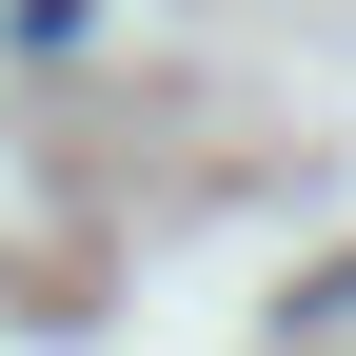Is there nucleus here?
Returning a JSON list of instances; mask_svg holds the SVG:
<instances>
[{"mask_svg":"<svg viewBox=\"0 0 356 356\" xmlns=\"http://www.w3.org/2000/svg\"><path fill=\"white\" fill-rule=\"evenodd\" d=\"M297 317H356V257H337V277H317V297H297Z\"/></svg>","mask_w":356,"mask_h":356,"instance_id":"1","label":"nucleus"}]
</instances>
